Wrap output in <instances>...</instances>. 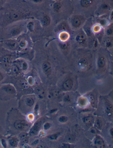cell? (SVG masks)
Returning a JSON list of instances; mask_svg holds the SVG:
<instances>
[{
    "label": "cell",
    "instance_id": "6da1fadb",
    "mask_svg": "<svg viewBox=\"0 0 113 148\" xmlns=\"http://www.w3.org/2000/svg\"><path fill=\"white\" fill-rule=\"evenodd\" d=\"M16 93V89L12 84H5L0 88V99L1 100L5 99V96H13Z\"/></svg>",
    "mask_w": 113,
    "mask_h": 148
},
{
    "label": "cell",
    "instance_id": "7a4b0ae2",
    "mask_svg": "<svg viewBox=\"0 0 113 148\" xmlns=\"http://www.w3.org/2000/svg\"><path fill=\"white\" fill-rule=\"evenodd\" d=\"M112 11V6L109 1H103L97 7L95 13L97 15H103L106 14Z\"/></svg>",
    "mask_w": 113,
    "mask_h": 148
},
{
    "label": "cell",
    "instance_id": "3957f363",
    "mask_svg": "<svg viewBox=\"0 0 113 148\" xmlns=\"http://www.w3.org/2000/svg\"><path fill=\"white\" fill-rule=\"evenodd\" d=\"M98 0H78V5L81 10H92L97 5Z\"/></svg>",
    "mask_w": 113,
    "mask_h": 148
},
{
    "label": "cell",
    "instance_id": "277c9868",
    "mask_svg": "<svg viewBox=\"0 0 113 148\" xmlns=\"http://www.w3.org/2000/svg\"><path fill=\"white\" fill-rule=\"evenodd\" d=\"M85 17L81 14H74L70 18V24L74 28H78L85 21Z\"/></svg>",
    "mask_w": 113,
    "mask_h": 148
},
{
    "label": "cell",
    "instance_id": "5b68a950",
    "mask_svg": "<svg viewBox=\"0 0 113 148\" xmlns=\"http://www.w3.org/2000/svg\"><path fill=\"white\" fill-rule=\"evenodd\" d=\"M2 42L5 47L10 50H16L19 47L18 42L13 38H6L3 40Z\"/></svg>",
    "mask_w": 113,
    "mask_h": 148
},
{
    "label": "cell",
    "instance_id": "8992f818",
    "mask_svg": "<svg viewBox=\"0 0 113 148\" xmlns=\"http://www.w3.org/2000/svg\"><path fill=\"white\" fill-rule=\"evenodd\" d=\"M23 31V28L20 26H14L7 32V38H13L20 35Z\"/></svg>",
    "mask_w": 113,
    "mask_h": 148
},
{
    "label": "cell",
    "instance_id": "52a82bcc",
    "mask_svg": "<svg viewBox=\"0 0 113 148\" xmlns=\"http://www.w3.org/2000/svg\"><path fill=\"white\" fill-rule=\"evenodd\" d=\"M63 4L62 0H55L52 6L53 12L56 13H60L63 9Z\"/></svg>",
    "mask_w": 113,
    "mask_h": 148
},
{
    "label": "cell",
    "instance_id": "ba28073f",
    "mask_svg": "<svg viewBox=\"0 0 113 148\" xmlns=\"http://www.w3.org/2000/svg\"><path fill=\"white\" fill-rule=\"evenodd\" d=\"M14 65L16 66L20 71H25L28 69V65L25 61L22 60H16L14 62Z\"/></svg>",
    "mask_w": 113,
    "mask_h": 148
},
{
    "label": "cell",
    "instance_id": "9c48e42d",
    "mask_svg": "<svg viewBox=\"0 0 113 148\" xmlns=\"http://www.w3.org/2000/svg\"><path fill=\"white\" fill-rule=\"evenodd\" d=\"M14 126L16 129L21 130L26 128L28 126V123L23 120H17L14 123Z\"/></svg>",
    "mask_w": 113,
    "mask_h": 148
},
{
    "label": "cell",
    "instance_id": "30bf717a",
    "mask_svg": "<svg viewBox=\"0 0 113 148\" xmlns=\"http://www.w3.org/2000/svg\"><path fill=\"white\" fill-rule=\"evenodd\" d=\"M41 125L40 121L36 122L30 130V134L31 135H36L38 133Z\"/></svg>",
    "mask_w": 113,
    "mask_h": 148
},
{
    "label": "cell",
    "instance_id": "8fae6325",
    "mask_svg": "<svg viewBox=\"0 0 113 148\" xmlns=\"http://www.w3.org/2000/svg\"><path fill=\"white\" fill-rule=\"evenodd\" d=\"M58 36L62 42H65L68 40L70 38V35L67 31H62L59 33Z\"/></svg>",
    "mask_w": 113,
    "mask_h": 148
},
{
    "label": "cell",
    "instance_id": "7c38bea8",
    "mask_svg": "<svg viewBox=\"0 0 113 148\" xmlns=\"http://www.w3.org/2000/svg\"><path fill=\"white\" fill-rule=\"evenodd\" d=\"M43 72L47 75H49L51 73V66L48 62H45L42 65Z\"/></svg>",
    "mask_w": 113,
    "mask_h": 148
},
{
    "label": "cell",
    "instance_id": "4fadbf2b",
    "mask_svg": "<svg viewBox=\"0 0 113 148\" xmlns=\"http://www.w3.org/2000/svg\"><path fill=\"white\" fill-rule=\"evenodd\" d=\"M105 108L106 110L107 114L109 116H112L113 107H112V104L108 100H106L105 101Z\"/></svg>",
    "mask_w": 113,
    "mask_h": 148
},
{
    "label": "cell",
    "instance_id": "5bb4252c",
    "mask_svg": "<svg viewBox=\"0 0 113 148\" xmlns=\"http://www.w3.org/2000/svg\"><path fill=\"white\" fill-rule=\"evenodd\" d=\"M73 83L71 79H68L66 80L62 84V88L64 90L68 91L71 90L73 87Z\"/></svg>",
    "mask_w": 113,
    "mask_h": 148
},
{
    "label": "cell",
    "instance_id": "9a60e30c",
    "mask_svg": "<svg viewBox=\"0 0 113 148\" xmlns=\"http://www.w3.org/2000/svg\"><path fill=\"white\" fill-rule=\"evenodd\" d=\"M95 145H96L98 148H104L105 147V143L102 138H100L99 136H97L95 139L94 142Z\"/></svg>",
    "mask_w": 113,
    "mask_h": 148
},
{
    "label": "cell",
    "instance_id": "2e32d148",
    "mask_svg": "<svg viewBox=\"0 0 113 148\" xmlns=\"http://www.w3.org/2000/svg\"><path fill=\"white\" fill-rule=\"evenodd\" d=\"M42 24L43 25L45 26H47L51 24V17L49 15H47V14L44 15L42 19Z\"/></svg>",
    "mask_w": 113,
    "mask_h": 148
},
{
    "label": "cell",
    "instance_id": "e0dca14e",
    "mask_svg": "<svg viewBox=\"0 0 113 148\" xmlns=\"http://www.w3.org/2000/svg\"><path fill=\"white\" fill-rule=\"evenodd\" d=\"M11 57L10 56H6L2 58L1 60V63L5 66H9L11 63L12 61Z\"/></svg>",
    "mask_w": 113,
    "mask_h": 148
},
{
    "label": "cell",
    "instance_id": "ac0fdd59",
    "mask_svg": "<svg viewBox=\"0 0 113 148\" xmlns=\"http://www.w3.org/2000/svg\"><path fill=\"white\" fill-rule=\"evenodd\" d=\"M19 140L16 137H13L9 139V144L12 147H16L18 145Z\"/></svg>",
    "mask_w": 113,
    "mask_h": 148
},
{
    "label": "cell",
    "instance_id": "d6986e66",
    "mask_svg": "<svg viewBox=\"0 0 113 148\" xmlns=\"http://www.w3.org/2000/svg\"><path fill=\"white\" fill-rule=\"evenodd\" d=\"M79 68L81 70H84L87 68L88 66V62L85 58H82L79 62Z\"/></svg>",
    "mask_w": 113,
    "mask_h": 148
},
{
    "label": "cell",
    "instance_id": "ffe728a7",
    "mask_svg": "<svg viewBox=\"0 0 113 148\" xmlns=\"http://www.w3.org/2000/svg\"><path fill=\"white\" fill-rule=\"evenodd\" d=\"M106 62L105 58L103 57H101L98 60L97 64L98 67L99 68H103L106 66Z\"/></svg>",
    "mask_w": 113,
    "mask_h": 148
},
{
    "label": "cell",
    "instance_id": "44dd1931",
    "mask_svg": "<svg viewBox=\"0 0 113 148\" xmlns=\"http://www.w3.org/2000/svg\"><path fill=\"white\" fill-rule=\"evenodd\" d=\"M83 121L86 124L90 125L93 123L94 119L92 116H86L83 119Z\"/></svg>",
    "mask_w": 113,
    "mask_h": 148
},
{
    "label": "cell",
    "instance_id": "7402d4cb",
    "mask_svg": "<svg viewBox=\"0 0 113 148\" xmlns=\"http://www.w3.org/2000/svg\"><path fill=\"white\" fill-rule=\"evenodd\" d=\"M67 26L66 23L62 22L60 24V25L58 26V29L59 31L62 32V31H66L67 30Z\"/></svg>",
    "mask_w": 113,
    "mask_h": 148
},
{
    "label": "cell",
    "instance_id": "603a6c76",
    "mask_svg": "<svg viewBox=\"0 0 113 148\" xmlns=\"http://www.w3.org/2000/svg\"><path fill=\"white\" fill-rule=\"evenodd\" d=\"M88 100L85 98H81L79 100V105L82 107H85L88 104Z\"/></svg>",
    "mask_w": 113,
    "mask_h": 148
},
{
    "label": "cell",
    "instance_id": "cb8c5ba5",
    "mask_svg": "<svg viewBox=\"0 0 113 148\" xmlns=\"http://www.w3.org/2000/svg\"><path fill=\"white\" fill-rule=\"evenodd\" d=\"M102 26L99 24H96L92 27V31L95 33H99L101 30Z\"/></svg>",
    "mask_w": 113,
    "mask_h": 148
},
{
    "label": "cell",
    "instance_id": "d4e9b609",
    "mask_svg": "<svg viewBox=\"0 0 113 148\" xmlns=\"http://www.w3.org/2000/svg\"><path fill=\"white\" fill-rule=\"evenodd\" d=\"M36 91L38 95V96L40 98H43L44 97L45 92H44V90H43V88L40 87L38 88H36Z\"/></svg>",
    "mask_w": 113,
    "mask_h": 148
},
{
    "label": "cell",
    "instance_id": "484cf974",
    "mask_svg": "<svg viewBox=\"0 0 113 148\" xmlns=\"http://www.w3.org/2000/svg\"><path fill=\"white\" fill-rule=\"evenodd\" d=\"M26 103L29 107H32L34 105V103H35V100L32 98H27L26 100Z\"/></svg>",
    "mask_w": 113,
    "mask_h": 148
},
{
    "label": "cell",
    "instance_id": "4316f807",
    "mask_svg": "<svg viewBox=\"0 0 113 148\" xmlns=\"http://www.w3.org/2000/svg\"><path fill=\"white\" fill-rule=\"evenodd\" d=\"M85 36L83 34H79L76 37V40L79 42H83L85 41Z\"/></svg>",
    "mask_w": 113,
    "mask_h": 148
},
{
    "label": "cell",
    "instance_id": "83f0119b",
    "mask_svg": "<svg viewBox=\"0 0 113 148\" xmlns=\"http://www.w3.org/2000/svg\"><path fill=\"white\" fill-rule=\"evenodd\" d=\"M106 34L109 36H112L113 35V27L112 26H109L106 30Z\"/></svg>",
    "mask_w": 113,
    "mask_h": 148
},
{
    "label": "cell",
    "instance_id": "f1b7e54d",
    "mask_svg": "<svg viewBox=\"0 0 113 148\" xmlns=\"http://www.w3.org/2000/svg\"><path fill=\"white\" fill-rule=\"evenodd\" d=\"M60 134L59 133H57L53 134H51V135H50L48 137V138L50 139L51 140H56L59 137V135H60Z\"/></svg>",
    "mask_w": 113,
    "mask_h": 148
},
{
    "label": "cell",
    "instance_id": "f546056e",
    "mask_svg": "<svg viewBox=\"0 0 113 148\" xmlns=\"http://www.w3.org/2000/svg\"><path fill=\"white\" fill-rule=\"evenodd\" d=\"M95 126H96V127L97 128L100 129L102 127L103 124H102V121L100 119H96V121H95Z\"/></svg>",
    "mask_w": 113,
    "mask_h": 148
},
{
    "label": "cell",
    "instance_id": "4dcf8cb0",
    "mask_svg": "<svg viewBox=\"0 0 113 148\" xmlns=\"http://www.w3.org/2000/svg\"><path fill=\"white\" fill-rule=\"evenodd\" d=\"M19 47L21 48H25L27 45V42L25 40H22L18 43Z\"/></svg>",
    "mask_w": 113,
    "mask_h": 148
},
{
    "label": "cell",
    "instance_id": "1f68e13d",
    "mask_svg": "<svg viewBox=\"0 0 113 148\" xmlns=\"http://www.w3.org/2000/svg\"><path fill=\"white\" fill-rule=\"evenodd\" d=\"M59 122L61 123H65L68 121V118L66 116H61L59 118Z\"/></svg>",
    "mask_w": 113,
    "mask_h": 148
},
{
    "label": "cell",
    "instance_id": "d6a6232c",
    "mask_svg": "<svg viewBox=\"0 0 113 148\" xmlns=\"http://www.w3.org/2000/svg\"><path fill=\"white\" fill-rule=\"evenodd\" d=\"M108 21L106 19H102L99 21V24L101 26H105L107 25Z\"/></svg>",
    "mask_w": 113,
    "mask_h": 148
},
{
    "label": "cell",
    "instance_id": "836d02e7",
    "mask_svg": "<svg viewBox=\"0 0 113 148\" xmlns=\"http://www.w3.org/2000/svg\"><path fill=\"white\" fill-rule=\"evenodd\" d=\"M51 96L53 97H57L59 96V92L57 91H53L51 92Z\"/></svg>",
    "mask_w": 113,
    "mask_h": 148
},
{
    "label": "cell",
    "instance_id": "e575fe53",
    "mask_svg": "<svg viewBox=\"0 0 113 148\" xmlns=\"http://www.w3.org/2000/svg\"><path fill=\"white\" fill-rule=\"evenodd\" d=\"M34 23L32 22H30L28 23V25H27V27H28V29L32 31V29H34Z\"/></svg>",
    "mask_w": 113,
    "mask_h": 148
},
{
    "label": "cell",
    "instance_id": "d590c367",
    "mask_svg": "<svg viewBox=\"0 0 113 148\" xmlns=\"http://www.w3.org/2000/svg\"><path fill=\"white\" fill-rule=\"evenodd\" d=\"M27 82H28V84L29 85H32L34 84V81L33 79V77H28V80H27Z\"/></svg>",
    "mask_w": 113,
    "mask_h": 148
},
{
    "label": "cell",
    "instance_id": "8d00e7d4",
    "mask_svg": "<svg viewBox=\"0 0 113 148\" xmlns=\"http://www.w3.org/2000/svg\"><path fill=\"white\" fill-rule=\"evenodd\" d=\"M22 86L23 88H28L29 87V84L26 82H23L22 83Z\"/></svg>",
    "mask_w": 113,
    "mask_h": 148
},
{
    "label": "cell",
    "instance_id": "74e56055",
    "mask_svg": "<svg viewBox=\"0 0 113 148\" xmlns=\"http://www.w3.org/2000/svg\"><path fill=\"white\" fill-rule=\"evenodd\" d=\"M51 127V123H45L44 125V128L45 130H47L49 129Z\"/></svg>",
    "mask_w": 113,
    "mask_h": 148
},
{
    "label": "cell",
    "instance_id": "f35d334b",
    "mask_svg": "<svg viewBox=\"0 0 113 148\" xmlns=\"http://www.w3.org/2000/svg\"><path fill=\"white\" fill-rule=\"evenodd\" d=\"M64 100L66 102H69L71 101V99H70V97L68 95H66L64 98Z\"/></svg>",
    "mask_w": 113,
    "mask_h": 148
},
{
    "label": "cell",
    "instance_id": "ab89813d",
    "mask_svg": "<svg viewBox=\"0 0 113 148\" xmlns=\"http://www.w3.org/2000/svg\"><path fill=\"white\" fill-rule=\"evenodd\" d=\"M31 1L34 4H41L44 1V0H31Z\"/></svg>",
    "mask_w": 113,
    "mask_h": 148
},
{
    "label": "cell",
    "instance_id": "60d3db41",
    "mask_svg": "<svg viewBox=\"0 0 113 148\" xmlns=\"http://www.w3.org/2000/svg\"><path fill=\"white\" fill-rule=\"evenodd\" d=\"M66 42H62L61 44V47L63 49H66L68 45Z\"/></svg>",
    "mask_w": 113,
    "mask_h": 148
},
{
    "label": "cell",
    "instance_id": "b9f144b4",
    "mask_svg": "<svg viewBox=\"0 0 113 148\" xmlns=\"http://www.w3.org/2000/svg\"><path fill=\"white\" fill-rule=\"evenodd\" d=\"M27 118L29 121H33L34 120V116L32 114H30L28 115Z\"/></svg>",
    "mask_w": 113,
    "mask_h": 148
},
{
    "label": "cell",
    "instance_id": "7bdbcfd3",
    "mask_svg": "<svg viewBox=\"0 0 113 148\" xmlns=\"http://www.w3.org/2000/svg\"><path fill=\"white\" fill-rule=\"evenodd\" d=\"M4 77H5V76H4L3 73L1 72H0V82L3 81V79H4Z\"/></svg>",
    "mask_w": 113,
    "mask_h": 148
},
{
    "label": "cell",
    "instance_id": "ee69618b",
    "mask_svg": "<svg viewBox=\"0 0 113 148\" xmlns=\"http://www.w3.org/2000/svg\"><path fill=\"white\" fill-rule=\"evenodd\" d=\"M106 46L108 47H111V46H112V42L110 41L107 42V43H106Z\"/></svg>",
    "mask_w": 113,
    "mask_h": 148
},
{
    "label": "cell",
    "instance_id": "f6af8a7d",
    "mask_svg": "<svg viewBox=\"0 0 113 148\" xmlns=\"http://www.w3.org/2000/svg\"><path fill=\"white\" fill-rule=\"evenodd\" d=\"M62 146L63 148H69L71 147L69 145L67 144H63Z\"/></svg>",
    "mask_w": 113,
    "mask_h": 148
},
{
    "label": "cell",
    "instance_id": "bcb514c9",
    "mask_svg": "<svg viewBox=\"0 0 113 148\" xmlns=\"http://www.w3.org/2000/svg\"><path fill=\"white\" fill-rule=\"evenodd\" d=\"M110 135H111V137H112V136H113V129L111 128V129L110 130Z\"/></svg>",
    "mask_w": 113,
    "mask_h": 148
},
{
    "label": "cell",
    "instance_id": "7dc6e473",
    "mask_svg": "<svg viewBox=\"0 0 113 148\" xmlns=\"http://www.w3.org/2000/svg\"><path fill=\"white\" fill-rule=\"evenodd\" d=\"M68 1H73L74 0H68Z\"/></svg>",
    "mask_w": 113,
    "mask_h": 148
}]
</instances>
